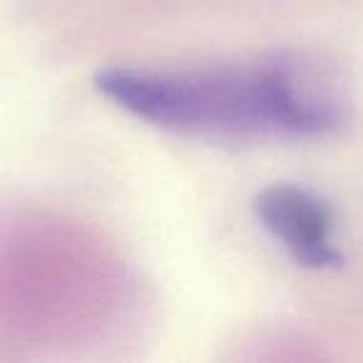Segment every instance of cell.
<instances>
[{
    "mask_svg": "<svg viewBox=\"0 0 363 363\" xmlns=\"http://www.w3.org/2000/svg\"><path fill=\"white\" fill-rule=\"evenodd\" d=\"M100 95L160 130L212 142L291 137L272 55L252 65L107 67Z\"/></svg>",
    "mask_w": 363,
    "mask_h": 363,
    "instance_id": "1",
    "label": "cell"
},
{
    "mask_svg": "<svg viewBox=\"0 0 363 363\" xmlns=\"http://www.w3.org/2000/svg\"><path fill=\"white\" fill-rule=\"evenodd\" d=\"M294 137H326L351 120V90L336 62L311 50L272 52Z\"/></svg>",
    "mask_w": 363,
    "mask_h": 363,
    "instance_id": "2",
    "label": "cell"
},
{
    "mask_svg": "<svg viewBox=\"0 0 363 363\" xmlns=\"http://www.w3.org/2000/svg\"><path fill=\"white\" fill-rule=\"evenodd\" d=\"M262 227L306 269H338L343 254L333 242V212L306 187L279 182L254 197Z\"/></svg>",
    "mask_w": 363,
    "mask_h": 363,
    "instance_id": "3",
    "label": "cell"
}]
</instances>
